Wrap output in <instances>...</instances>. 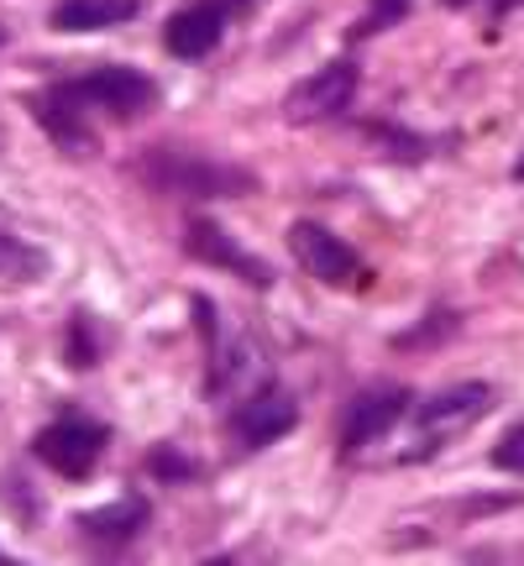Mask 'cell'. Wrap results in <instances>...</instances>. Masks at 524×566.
I'll use <instances>...</instances> for the list:
<instances>
[{
	"label": "cell",
	"instance_id": "cell-1",
	"mask_svg": "<svg viewBox=\"0 0 524 566\" xmlns=\"http://www.w3.org/2000/svg\"><path fill=\"white\" fill-rule=\"evenodd\" d=\"M142 179L163 195H184V200H226V195L252 189V174L231 168V163L200 158V153H179V147H153L142 158Z\"/></svg>",
	"mask_w": 524,
	"mask_h": 566
},
{
	"label": "cell",
	"instance_id": "cell-2",
	"mask_svg": "<svg viewBox=\"0 0 524 566\" xmlns=\"http://www.w3.org/2000/svg\"><path fill=\"white\" fill-rule=\"evenodd\" d=\"M59 95H69L80 111H111V116H122V122L126 116H142L147 105L158 101L153 80L137 74V69H122V63H105V69L84 74V80H63Z\"/></svg>",
	"mask_w": 524,
	"mask_h": 566
},
{
	"label": "cell",
	"instance_id": "cell-3",
	"mask_svg": "<svg viewBox=\"0 0 524 566\" xmlns=\"http://www.w3.org/2000/svg\"><path fill=\"white\" fill-rule=\"evenodd\" d=\"M493 409V388L488 384H457L436 394L430 405H420V424H415V451H436V446L457 441L462 430L483 420Z\"/></svg>",
	"mask_w": 524,
	"mask_h": 566
},
{
	"label": "cell",
	"instance_id": "cell-4",
	"mask_svg": "<svg viewBox=\"0 0 524 566\" xmlns=\"http://www.w3.org/2000/svg\"><path fill=\"white\" fill-rule=\"evenodd\" d=\"M352 95H357V63L336 59V63H325V69H315L310 80L294 84L283 111H289V122H325V116L346 111Z\"/></svg>",
	"mask_w": 524,
	"mask_h": 566
},
{
	"label": "cell",
	"instance_id": "cell-5",
	"mask_svg": "<svg viewBox=\"0 0 524 566\" xmlns=\"http://www.w3.org/2000/svg\"><path fill=\"white\" fill-rule=\"evenodd\" d=\"M289 247H294V258L310 279L331 283V289H346V283H363V263H357V252L342 242V237H331L325 226L315 221H300L289 231Z\"/></svg>",
	"mask_w": 524,
	"mask_h": 566
},
{
	"label": "cell",
	"instance_id": "cell-6",
	"mask_svg": "<svg viewBox=\"0 0 524 566\" xmlns=\"http://www.w3.org/2000/svg\"><path fill=\"white\" fill-rule=\"evenodd\" d=\"M32 451H38V462H48L63 478H90L105 451V430L90 420H59L32 441Z\"/></svg>",
	"mask_w": 524,
	"mask_h": 566
},
{
	"label": "cell",
	"instance_id": "cell-7",
	"mask_svg": "<svg viewBox=\"0 0 524 566\" xmlns=\"http://www.w3.org/2000/svg\"><path fill=\"white\" fill-rule=\"evenodd\" d=\"M404 409H409V394H404V388H367L363 399L346 409L342 446L346 451H363V446L384 441L388 430L404 420Z\"/></svg>",
	"mask_w": 524,
	"mask_h": 566
},
{
	"label": "cell",
	"instance_id": "cell-8",
	"mask_svg": "<svg viewBox=\"0 0 524 566\" xmlns=\"http://www.w3.org/2000/svg\"><path fill=\"white\" fill-rule=\"evenodd\" d=\"M231 430H237V441H242V446H273L279 436H289V430H294V399L262 384L258 394H247L242 405H237Z\"/></svg>",
	"mask_w": 524,
	"mask_h": 566
},
{
	"label": "cell",
	"instance_id": "cell-9",
	"mask_svg": "<svg viewBox=\"0 0 524 566\" xmlns=\"http://www.w3.org/2000/svg\"><path fill=\"white\" fill-rule=\"evenodd\" d=\"M189 252H195L200 263L247 279L252 289H268V283H273V268L262 263V258H252V252H242V247L231 242V231H221V226H210V221H189Z\"/></svg>",
	"mask_w": 524,
	"mask_h": 566
},
{
	"label": "cell",
	"instance_id": "cell-10",
	"mask_svg": "<svg viewBox=\"0 0 524 566\" xmlns=\"http://www.w3.org/2000/svg\"><path fill=\"white\" fill-rule=\"evenodd\" d=\"M32 116H38V126L59 142L69 158H90V153H95V132H90V122H84L90 111H80L69 95H59V84L32 101Z\"/></svg>",
	"mask_w": 524,
	"mask_h": 566
},
{
	"label": "cell",
	"instance_id": "cell-11",
	"mask_svg": "<svg viewBox=\"0 0 524 566\" xmlns=\"http://www.w3.org/2000/svg\"><path fill=\"white\" fill-rule=\"evenodd\" d=\"M221 32H226L221 6H189V11H179V17L168 21L163 42H168V53H179V59H205V53L221 42Z\"/></svg>",
	"mask_w": 524,
	"mask_h": 566
},
{
	"label": "cell",
	"instance_id": "cell-12",
	"mask_svg": "<svg viewBox=\"0 0 524 566\" xmlns=\"http://www.w3.org/2000/svg\"><path fill=\"white\" fill-rule=\"evenodd\" d=\"M132 17H137V0H63L53 6L59 32H101V27H122Z\"/></svg>",
	"mask_w": 524,
	"mask_h": 566
},
{
	"label": "cell",
	"instance_id": "cell-13",
	"mask_svg": "<svg viewBox=\"0 0 524 566\" xmlns=\"http://www.w3.org/2000/svg\"><path fill=\"white\" fill-rule=\"evenodd\" d=\"M95 541H132L142 525H147V504L142 499H122V504H111V509H95V514H84L80 520Z\"/></svg>",
	"mask_w": 524,
	"mask_h": 566
},
{
	"label": "cell",
	"instance_id": "cell-14",
	"mask_svg": "<svg viewBox=\"0 0 524 566\" xmlns=\"http://www.w3.org/2000/svg\"><path fill=\"white\" fill-rule=\"evenodd\" d=\"M42 268H48V258H42L38 247H27L11 231H0V279L32 283V279H42Z\"/></svg>",
	"mask_w": 524,
	"mask_h": 566
},
{
	"label": "cell",
	"instance_id": "cell-15",
	"mask_svg": "<svg viewBox=\"0 0 524 566\" xmlns=\"http://www.w3.org/2000/svg\"><path fill=\"white\" fill-rule=\"evenodd\" d=\"M404 11H409V0H373V6H367L363 32H378V27H388V21H399Z\"/></svg>",
	"mask_w": 524,
	"mask_h": 566
},
{
	"label": "cell",
	"instance_id": "cell-16",
	"mask_svg": "<svg viewBox=\"0 0 524 566\" xmlns=\"http://www.w3.org/2000/svg\"><path fill=\"white\" fill-rule=\"evenodd\" d=\"M493 462H499V467H514V472H524V424H520V430H509L504 441H499Z\"/></svg>",
	"mask_w": 524,
	"mask_h": 566
},
{
	"label": "cell",
	"instance_id": "cell-17",
	"mask_svg": "<svg viewBox=\"0 0 524 566\" xmlns=\"http://www.w3.org/2000/svg\"><path fill=\"white\" fill-rule=\"evenodd\" d=\"M69 363L74 367L95 363V346H90V336H84V315H74V346H69Z\"/></svg>",
	"mask_w": 524,
	"mask_h": 566
},
{
	"label": "cell",
	"instance_id": "cell-18",
	"mask_svg": "<svg viewBox=\"0 0 524 566\" xmlns=\"http://www.w3.org/2000/svg\"><path fill=\"white\" fill-rule=\"evenodd\" d=\"M153 467H158L163 478H189V472H195V467L184 462V457H174V451H158V457H153Z\"/></svg>",
	"mask_w": 524,
	"mask_h": 566
},
{
	"label": "cell",
	"instance_id": "cell-19",
	"mask_svg": "<svg viewBox=\"0 0 524 566\" xmlns=\"http://www.w3.org/2000/svg\"><path fill=\"white\" fill-rule=\"evenodd\" d=\"M0 42H6V27H0Z\"/></svg>",
	"mask_w": 524,
	"mask_h": 566
},
{
	"label": "cell",
	"instance_id": "cell-20",
	"mask_svg": "<svg viewBox=\"0 0 524 566\" xmlns=\"http://www.w3.org/2000/svg\"><path fill=\"white\" fill-rule=\"evenodd\" d=\"M520 179H524V163H520Z\"/></svg>",
	"mask_w": 524,
	"mask_h": 566
}]
</instances>
